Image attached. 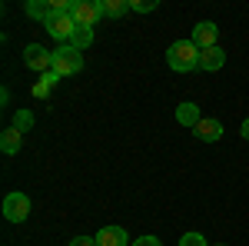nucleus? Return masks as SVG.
I'll list each match as a JSON object with an SVG mask.
<instances>
[{
  "label": "nucleus",
  "instance_id": "nucleus-8",
  "mask_svg": "<svg viewBox=\"0 0 249 246\" xmlns=\"http://www.w3.org/2000/svg\"><path fill=\"white\" fill-rule=\"evenodd\" d=\"M193 133H196L203 143H216V140L223 136V123H219V120H213V116H203V120L193 127Z\"/></svg>",
  "mask_w": 249,
  "mask_h": 246
},
{
  "label": "nucleus",
  "instance_id": "nucleus-16",
  "mask_svg": "<svg viewBox=\"0 0 249 246\" xmlns=\"http://www.w3.org/2000/svg\"><path fill=\"white\" fill-rule=\"evenodd\" d=\"M90 43H93V30H87V27H77V30H73V37H70V47H77L80 54H83Z\"/></svg>",
  "mask_w": 249,
  "mask_h": 246
},
{
  "label": "nucleus",
  "instance_id": "nucleus-18",
  "mask_svg": "<svg viewBox=\"0 0 249 246\" xmlns=\"http://www.w3.org/2000/svg\"><path fill=\"white\" fill-rule=\"evenodd\" d=\"M130 7H133L136 14H150V10L160 7V0H130Z\"/></svg>",
  "mask_w": 249,
  "mask_h": 246
},
{
  "label": "nucleus",
  "instance_id": "nucleus-21",
  "mask_svg": "<svg viewBox=\"0 0 249 246\" xmlns=\"http://www.w3.org/2000/svg\"><path fill=\"white\" fill-rule=\"evenodd\" d=\"M70 246H96V236H73Z\"/></svg>",
  "mask_w": 249,
  "mask_h": 246
},
{
  "label": "nucleus",
  "instance_id": "nucleus-11",
  "mask_svg": "<svg viewBox=\"0 0 249 246\" xmlns=\"http://www.w3.org/2000/svg\"><path fill=\"white\" fill-rule=\"evenodd\" d=\"M223 63H226V50L216 43L210 50H203V57H199V70H223Z\"/></svg>",
  "mask_w": 249,
  "mask_h": 246
},
{
  "label": "nucleus",
  "instance_id": "nucleus-2",
  "mask_svg": "<svg viewBox=\"0 0 249 246\" xmlns=\"http://www.w3.org/2000/svg\"><path fill=\"white\" fill-rule=\"evenodd\" d=\"M80 70H83V54L77 47H70V43H60L53 50V74L63 80V76H73Z\"/></svg>",
  "mask_w": 249,
  "mask_h": 246
},
{
  "label": "nucleus",
  "instance_id": "nucleus-15",
  "mask_svg": "<svg viewBox=\"0 0 249 246\" xmlns=\"http://www.w3.org/2000/svg\"><path fill=\"white\" fill-rule=\"evenodd\" d=\"M100 3H103V17H123L126 10H133L130 0H100Z\"/></svg>",
  "mask_w": 249,
  "mask_h": 246
},
{
  "label": "nucleus",
  "instance_id": "nucleus-20",
  "mask_svg": "<svg viewBox=\"0 0 249 246\" xmlns=\"http://www.w3.org/2000/svg\"><path fill=\"white\" fill-rule=\"evenodd\" d=\"M133 246H163V240H160V236H150V233H146V236L133 240Z\"/></svg>",
  "mask_w": 249,
  "mask_h": 246
},
{
  "label": "nucleus",
  "instance_id": "nucleus-19",
  "mask_svg": "<svg viewBox=\"0 0 249 246\" xmlns=\"http://www.w3.org/2000/svg\"><path fill=\"white\" fill-rule=\"evenodd\" d=\"M179 246H206V236L203 233H186V236H179Z\"/></svg>",
  "mask_w": 249,
  "mask_h": 246
},
{
  "label": "nucleus",
  "instance_id": "nucleus-12",
  "mask_svg": "<svg viewBox=\"0 0 249 246\" xmlns=\"http://www.w3.org/2000/svg\"><path fill=\"white\" fill-rule=\"evenodd\" d=\"M176 120H179V127H196L203 116H199V107L196 103H179L176 107Z\"/></svg>",
  "mask_w": 249,
  "mask_h": 246
},
{
  "label": "nucleus",
  "instance_id": "nucleus-13",
  "mask_svg": "<svg viewBox=\"0 0 249 246\" xmlns=\"http://www.w3.org/2000/svg\"><path fill=\"white\" fill-rule=\"evenodd\" d=\"M20 143H23V133H20L17 127H7V130L0 133V150L3 153H17Z\"/></svg>",
  "mask_w": 249,
  "mask_h": 246
},
{
  "label": "nucleus",
  "instance_id": "nucleus-9",
  "mask_svg": "<svg viewBox=\"0 0 249 246\" xmlns=\"http://www.w3.org/2000/svg\"><path fill=\"white\" fill-rule=\"evenodd\" d=\"M126 229L123 227H103L96 233V246H126Z\"/></svg>",
  "mask_w": 249,
  "mask_h": 246
},
{
  "label": "nucleus",
  "instance_id": "nucleus-14",
  "mask_svg": "<svg viewBox=\"0 0 249 246\" xmlns=\"http://www.w3.org/2000/svg\"><path fill=\"white\" fill-rule=\"evenodd\" d=\"M57 80H60V76L53 74V70H50V74H40V80L34 83V96H37V100L50 96V94H53V87H57Z\"/></svg>",
  "mask_w": 249,
  "mask_h": 246
},
{
  "label": "nucleus",
  "instance_id": "nucleus-22",
  "mask_svg": "<svg viewBox=\"0 0 249 246\" xmlns=\"http://www.w3.org/2000/svg\"><path fill=\"white\" fill-rule=\"evenodd\" d=\"M243 136L249 140V116H246V123H243Z\"/></svg>",
  "mask_w": 249,
  "mask_h": 246
},
{
  "label": "nucleus",
  "instance_id": "nucleus-6",
  "mask_svg": "<svg viewBox=\"0 0 249 246\" xmlns=\"http://www.w3.org/2000/svg\"><path fill=\"white\" fill-rule=\"evenodd\" d=\"M47 27V34L53 40H60V43H70V37H73V30H77V23H73V17L70 14H53V17L43 23Z\"/></svg>",
  "mask_w": 249,
  "mask_h": 246
},
{
  "label": "nucleus",
  "instance_id": "nucleus-10",
  "mask_svg": "<svg viewBox=\"0 0 249 246\" xmlns=\"http://www.w3.org/2000/svg\"><path fill=\"white\" fill-rule=\"evenodd\" d=\"M23 14H27L30 20H40V23H47V20L53 17V3H50V0H27Z\"/></svg>",
  "mask_w": 249,
  "mask_h": 246
},
{
  "label": "nucleus",
  "instance_id": "nucleus-5",
  "mask_svg": "<svg viewBox=\"0 0 249 246\" xmlns=\"http://www.w3.org/2000/svg\"><path fill=\"white\" fill-rule=\"evenodd\" d=\"M23 63H27L30 70L50 74V70H53V50H47V47H40V43H30V47L23 50Z\"/></svg>",
  "mask_w": 249,
  "mask_h": 246
},
{
  "label": "nucleus",
  "instance_id": "nucleus-7",
  "mask_svg": "<svg viewBox=\"0 0 249 246\" xmlns=\"http://www.w3.org/2000/svg\"><path fill=\"white\" fill-rule=\"evenodd\" d=\"M216 37H219L216 23L203 20V23H196V27H193V37H190V40L199 47V50H210V47H216Z\"/></svg>",
  "mask_w": 249,
  "mask_h": 246
},
{
  "label": "nucleus",
  "instance_id": "nucleus-4",
  "mask_svg": "<svg viewBox=\"0 0 249 246\" xmlns=\"http://www.w3.org/2000/svg\"><path fill=\"white\" fill-rule=\"evenodd\" d=\"M3 216L10 220V223H23L27 216H30V196L27 193H7V200H3Z\"/></svg>",
  "mask_w": 249,
  "mask_h": 246
},
{
  "label": "nucleus",
  "instance_id": "nucleus-17",
  "mask_svg": "<svg viewBox=\"0 0 249 246\" xmlns=\"http://www.w3.org/2000/svg\"><path fill=\"white\" fill-rule=\"evenodd\" d=\"M14 127H17L20 133H27L30 127H34V114H30V110H17V116H14Z\"/></svg>",
  "mask_w": 249,
  "mask_h": 246
},
{
  "label": "nucleus",
  "instance_id": "nucleus-3",
  "mask_svg": "<svg viewBox=\"0 0 249 246\" xmlns=\"http://www.w3.org/2000/svg\"><path fill=\"white\" fill-rule=\"evenodd\" d=\"M70 17L77 27H87V30H93L100 17H103V3L100 0H73V10H70Z\"/></svg>",
  "mask_w": 249,
  "mask_h": 246
},
{
  "label": "nucleus",
  "instance_id": "nucleus-23",
  "mask_svg": "<svg viewBox=\"0 0 249 246\" xmlns=\"http://www.w3.org/2000/svg\"><path fill=\"white\" fill-rule=\"evenodd\" d=\"M219 246H223V243H219Z\"/></svg>",
  "mask_w": 249,
  "mask_h": 246
},
{
  "label": "nucleus",
  "instance_id": "nucleus-1",
  "mask_svg": "<svg viewBox=\"0 0 249 246\" xmlns=\"http://www.w3.org/2000/svg\"><path fill=\"white\" fill-rule=\"evenodd\" d=\"M199 57H203V50L193 40H176V43H170V50H166V63H170L176 74L196 70L199 67Z\"/></svg>",
  "mask_w": 249,
  "mask_h": 246
}]
</instances>
